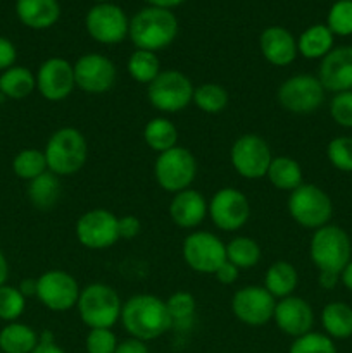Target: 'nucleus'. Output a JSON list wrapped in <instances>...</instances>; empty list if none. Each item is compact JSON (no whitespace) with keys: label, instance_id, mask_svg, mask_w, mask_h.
Here are the masks:
<instances>
[{"label":"nucleus","instance_id":"f257e3e1","mask_svg":"<svg viewBox=\"0 0 352 353\" xmlns=\"http://www.w3.org/2000/svg\"><path fill=\"white\" fill-rule=\"evenodd\" d=\"M121 324L131 338L152 341L173 330L166 300L148 293H138L123 302Z\"/></svg>","mask_w":352,"mask_h":353},{"label":"nucleus","instance_id":"f03ea898","mask_svg":"<svg viewBox=\"0 0 352 353\" xmlns=\"http://www.w3.org/2000/svg\"><path fill=\"white\" fill-rule=\"evenodd\" d=\"M178 30V19L173 10L148 6L131 17L128 37L140 50L159 52L176 40Z\"/></svg>","mask_w":352,"mask_h":353},{"label":"nucleus","instance_id":"7ed1b4c3","mask_svg":"<svg viewBox=\"0 0 352 353\" xmlns=\"http://www.w3.org/2000/svg\"><path fill=\"white\" fill-rule=\"evenodd\" d=\"M47 169L55 176H72L81 171L88 159L85 134L71 126L61 128L48 137L43 148Z\"/></svg>","mask_w":352,"mask_h":353},{"label":"nucleus","instance_id":"20e7f679","mask_svg":"<svg viewBox=\"0 0 352 353\" xmlns=\"http://www.w3.org/2000/svg\"><path fill=\"white\" fill-rule=\"evenodd\" d=\"M79 319L90 330H113L121 319L123 302L116 290L106 283H90L81 288L76 303Z\"/></svg>","mask_w":352,"mask_h":353},{"label":"nucleus","instance_id":"39448f33","mask_svg":"<svg viewBox=\"0 0 352 353\" xmlns=\"http://www.w3.org/2000/svg\"><path fill=\"white\" fill-rule=\"evenodd\" d=\"M309 257L320 272L340 274L352 261V243L347 231L337 224H326L314 231L309 241Z\"/></svg>","mask_w":352,"mask_h":353},{"label":"nucleus","instance_id":"423d86ee","mask_svg":"<svg viewBox=\"0 0 352 353\" xmlns=\"http://www.w3.org/2000/svg\"><path fill=\"white\" fill-rule=\"evenodd\" d=\"M289 214L299 226L306 230H320L330 224L333 216V202L323 188L311 183H302L290 192Z\"/></svg>","mask_w":352,"mask_h":353},{"label":"nucleus","instance_id":"0eeeda50","mask_svg":"<svg viewBox=\"0 0 352 353\" xmlns=\"http://www.w3.org/2000/svg\"><path fill=\"white\" fill-rule=\"evenodd\" d=\"M192 79L182 71L166 69L148 85L147 99L155 110L162 114H176L193 102Z\"/></svg>","mask_w":352,"mask_h":353},{"label":"nucleus","instance_id":"6e6552de","mask_svg":"<svg viewBox=\"0 0 352 353\" xmlns=\"http://www.w3.org/2000/svg\"><path fill=\"white\" fill-rule=\"evenodd\" d=\"M154 178L157 185L168 193L188 190L197 178V159L188 148L173 147L157 155L154 164Z\"/></svg>","mask_w":352,"mask_h":353},{"label":"nucleus","instance_id":"1a4fd4ad","mask_svg":"<svg viewBox=\"0 0 352 353\" xmlns=\"http://www.w3.org/2000/svg\"><path fill=\"white\" fill-rule=\"evenodd\" d=\"M326 90L317 76L295 74L286 78L278 88V103L286 112L297 116L313 114L323 105Z\"/></svg>","mask_w":352,"mask_h":353},{"label":"nucleus","instance_id":"9d476101","mask_svg":"<svg viewBox=\"0 0 352 353\" xmlns=\"http://www.w3.org/2000/svg\"><path fill=\"white\" fill-rule=\"evenodd\" d=\"M230 161L237 174L248 181H254V179L266 178V172L273 161V152L264 138L255 133H247L233 141Z\"/></svg>","mask_w":352,"mask_h":353},{"label":"nucleus","instance_id":"9b49d317","mask_svg":"<svg viewBox=\"0 0 352 353\" xmlns=\"http://www.w3.org/2000/svg\"><path fill=\"white\" fill-rule=\"evenodd\" d=\"M185 264L199 274H214L226 262V243L209 231H193L183 240Z\"/></svg>","mask_w":352,"mask_h":353},{"label":"nucleus","instance_id":"f8f14e48","mask_svg":"<svg viewBox=\"0 0 352 353\" xmlns=\"http://www.w3.org/2000/svg\"><path fill=\"white\" fill-rule=\"evenodd\" d=\"M117 221L119 217L107 209L88 210L76 221V240L88 250H107L121 240Z\"/></svg>","mask_w":352,"mask_h":353},{"label":"nucleus","instance_id":"ddd939ff","mask_svg":"<svg viewBox=\"0 0 352 353\" xmlns=\"http://www.w3.org/2000/svg\"><path fill=\"white\" fill-rule=\"evenodd\" d=\"M78 281L75 276L62 269H50L37 278V299L52 312H66L75 309L79 300Z\"/></svg>","mask_w":352,"mask_h":353},{"label":"nucleus","instance_id":"4468645a","mask_svg":"<svg viewBox=\"0 0 352 353\" xmlns=\"http://www.w3.org/2000/svg\"><path fill=\"white\" fill-rule=\"evenodd\" d=\"M207 216L217 230L233 233L247 224L251 217V203L240 190L226 186L211 196Z\"/></svg>","mask_w":352,"mask_h":353},{"label":"nucleus","instance_id":"2eb2a0df","mask_svg":"<svg viewBox=\"0 0 352 353\" xmlns=\"http://www.w3.org/2000/svg\"><path fill=\"white\" fill-rule=\"evenodd\" d=\"M85 28L97 43L117 45L128 37L130 19L116 3H97L86 12Z\"/></svg>","mask_w":352,"mask_h":353},{"label":"nucleus","instance_id":"dca6fc26","mask_svg":"<svg viewBox=\"0 0 352 353\" xmlns=\"http://www.w3.org/2000/svg\"><path fill=\"white\" fill-rule=\"evenodd\" d=\"M76 88L90 95H102L109 92L117 79L116 64L109 57L97 52L83 54L72 64Z\"/></svg>","mask_w":352,"mask_h":353},{"label":"nucleus","instance_id":"f3484780","mask_svg":"<svg viewBox=\"0 0 352 353\" xmlns=\"http://www.w3.org/2000/svg\"><path fill=\"white\" fill-rule=\"evenodd\" d=\"M276 299L264 286L248 285L237 290L231 299V312L247 326H264L273 321Z\"/></svg>","mask_w":352,"mask_h":353},{"label":"nucleus","instance_id":"a211bd4d","mask_svg":"<svg viewBox=\"0 0 352 353\" xmlns=\"http://www.w3.org/2000/svg\"><path fill=\"white\" fill-rule=\"evenodd\" d=\"M37 90L48 102H62L76 88L75 68L62 57H50L37 71Z\"/></svg>","mask_w":352,"mask_h":353},{"label":"nucleus","instance_id":"6ab92c4d","mask_svg":"<svg viewBox=\"0 0 352 353\" xmlns=\"http://www.w3.org/2000/svg\"><path fill=\"white\" fill-rule=\"evenodd\" d=\"M273 321L283 334L299 338L313 331L314 310L306 299L290 295L286 299L276 300Z\"/></svg>","mask_w":352,"mask_h":353},{"label":"nucleus","instance_id":"aec40b11","mask_svg":"<svg viewBox=\"0 0 352 353\" xmlns=\"http://www.w3.org/2000/svg\"><path fill=\"white\" fill-rule=\"evenodd\" d=\"M317 79L326 92H352V45L333 48L321 59Z\"/></svg>","mask_w":352,"mask_h":353},{"label":"nucleus","instance_id":"412c9836","mask_svg":"<svg viewBox=\"0 0 352 353\" xmlns=\"http://www.w3.org/2000/svg\"><path fill=\"white\" fill-rule=\"evenodd\" d=\"M259 48L266 61L276 68H286L299 55L297 38L283 26H268L259 37Z\"/></svg>","mask_w":352,"mask_h":353},{"label":"nucleus","instance_id":"4be33fe9","mask_svg":"<svg viewBox=\"0 0 352 353\" xmlns=\"http://www.w3.org/2000/svg\"><path fill=\"white\" fill-rule=\"evenodd\" d=\"M207 202L197 190L188 188L173 195L169 203V217L182 230H193L207 217Z\"/></svg>","mask_w":352,"mask_h":353},{"label":"nucleus","instance_id":"5701e85b","mask_svg":"<svg viewBox=\"0 0 352 353\" xmlns=\"http://www.w3.org/2000/svg\"><path fill=\"white\" fill-rule=\"evenodd\" d=\"M17 19L30 30H48L61 17L57 0H16Z\"/></svg>","mask_w":352,"mask_h":353},{"label":"nucleus","instance_id":"b1692460","mask_svg":"<svg viewBox=\"0 0 352 353\" xmlns=\"http://www.w3.org/2000/svg\"><path fill=\"white\" fill-rule=\"evenodd\" d=\"M335 34L331 33L326 24H313L306 28L297 38V50L304 59L309 61H321L333 50Z\"/></svg>","mask_w":352,"mask_h":353},{"label":"nucleus","instance_id":"393cba45","mask_svg":"<svg viewBox=\"0 0 352 353\" xmlns=\"http://www.w3.org/2000/svg\"><path fill=\"white\" fill-rule=\"evenodd\" d=\"M40 343V334L28 324L7 323L0 330V352L2 353H31Z\"/></svg>","mask_w":352,"mask_h":353},{"label":"nucleus","instance_id":"a878e982","mask_svg":"<svg viewBox=\"0 0 352 353\" xmlns=\"http://www.w3.org/2000/svg\"><path fill=\"white\" fill-rule=\"evenodd\" d=\"M321 326L331 340L352 336V307L345 302H330L321 310Z\"/></svg>","mask_w":352,"mask_h":353},{"label":"nucleus","instance_id":"bb28decb","mask_svg":"<svg viewBox=\"0 0 352 353\" xmlns=\"http://www.w3.org/2000/svg\"><path fill=\"white\" fill-rule=\"evenodd\" d=\"M297 285H299V272L286 261L273 262L264 274V288L276 300L293 295Z\"/></svg>","mask_w":352,"mask_h":353},{"label":"nucleus","instance_id":"cd10ccee","mask_svg":"<svg viewBox=\"0 0 352 353\" xmlns=\"http://www.w3.org/2000/svg\"><path fill=\"white\" fill-rule=\"evenodd\" d=\"M35 90H37V76L24 65H12L0 72V95L6 99H28Z\"/></svg>","mask_w":352,"mask_h":353},{"label":"nucleus","instance_id":"c85d7f7f","mask_svg":"<svg viewBox=\"0 0 352 353\" xmlns=\"http://www.w3.org/2000/svg\"><path fill=\"white\" fill-rule=\"evenodd\" d=\"M61 179L54 172L47 171L28 183V199L38 210H50L61 199Z\"/></svg>","mask_w":352,"mask_h":353},{"label":"nucleus","instance_id":"c756f323","mask_svg":"<svg viewBox=\"0 0 352 353\" xmlns=\"http://www.w3.org/2000/svg\"><path fill=\"white\" fill-rule=\"evenodd\" d=\"M266 178L275 188L282 192H293L304 183V172L295 159L280 155V157H273Z\"/></svg>","mask_w":352,"mask_h":353},{"label":"nucleus","instance_id":"7c9ffc66","mask_svg":"<svg viewBox=\"0 0 352 353\" xmlns=\"http://www.w3.org/2000/svg\"><path fill=\"white\" fill-rule=\"evenodd\" d=\"M144 141L157 155L168 152L178 145V128L168 117L157 116L145 124Z\"/></svg>","mask_w":352,"mask_h":353},{"label":"nucleus","instance_id":"2f4dec72","mask_svg":"<svg viewBox=\"0 0 352 353\" xmlns=\"http://www.w3.org/2000/svg\"><path fill=\"white\" fill-rule=\"evenodd\" d=\"M126 71L140 85H150L159 74H161V61H159L155 52L140 50L135 48L133 54L130 55L126 62Z\"/></svg>","mask_w":352,"mask_h":353},{"label":"nucleus","instance_id":"473e14b6","mask_svg":"<svg viewBox=\"0 0 352 353\" xmlns=\"http://www.w3.org/2000/svg\"><path fill=\"white\" fill-rule=\"evenodd\" d=\"M169 317H171L173 330L186 331L193 326L197 312L195 296L188 292H176L166 300Z\"/></svg>","mask_w":352,"mask_h":353},{"label":"nucleus","instance_id":"72a5a7b5","mask_svg":"<svg viewBox=\"0 0 352 353\" xmlns=\"http://www.w3.org/2000/svg\"><path fill=\"white\" fill-rule=\"evenodd\" d=\"M261 247L248 236H235L226 243V261L238 269H252L261 261Z\"/></svg>","mask_w":352,"mask_h":353},{"label":"nucleus","instance_id":"f704fd0d","mask_svg":"<svg viewBox=\"0 0 352 353\" xmlns=\"http://www.w3.org/2000/svg\"><path fill=\"white\" fill-rule=\"evenodd\" d=\"M192 103L206 114H221L230 103V95L226 88L217 83H202L193 90Z\"/></svg>","mask_w":352,"mask_h":353},{"label":"nucleus","instance_id":"c9c22d12","mask_svg":"<svg viewBox=\"0 0 352 353\" xmlns=\"http://www.w3.org/2000/svg\"><path fill=\"white\" fill-rule=\"evenodd\" d=\"M47 171L45 154L43 150H38V148H23L12 159V172L23 181L30 183L31 179L38 178Z\"/></svg>","mask_w":352,"mask_h":353},{"label":"nucleus","instance_id":"e433bc0d","mask_svg":"<svg viewBox=\"0 0 352 353\" xmlns=\"http://www.w3.org/2000/svg\"><path fill=\"white\" fill-rule=\"evenodd\" d=\"M26 309V296L19 292L17 286H0V321L16 323Z\"/></svg>","mask_w":352,"mask_h":353},{"label":"nucleus","instance_id":"4c0bfd02","mask_svg":"<svg viewBox=\"0 0 352 353\" xmlns=\"http://www.w3.org/2000/svg\"><path fill=\"white\" fill-rule=\"evenodd\" d=\"M326 26L335 37L352 34V0H337L328 10Z\"/></svg>","mask_w":352,"mask_h":353},{"label":"nucleus","instance_id":"58836bf2","mask_svg":"<svg viewBox=\"0 0 352 353\" xmlns=\"http://www.w3.org/2000/svg\"><path fill=\"white\" fill-rule=\"evenodd\" d=\"M289 353H337V347L333 340L324 333L311 331L302 336L293 338Z\"/></svg>","mask_w":352,"mask_h":353},{"label":"nucleus","instance_id":"ea45409f","mask_svg":"<svg viewBox=\"0 0 352 353\" xmlns=\"http://www.w3.org/2000/svg\"><path fill=\"white\" fill-rule=\"evenodd\" d=\"M326 157L337 171L352 172V137H337L328 143Z\"/></svg>","mask_w":352,"mask_h":353},{"label":"nucleus","instance_id":"a19ab883","mask_svg":"<svg viewBox=\"0 0 352 353\" xmlns=\"http://www.w3.org/2000/svg\"><path fill=\"white\" fill-rule=\"evenodd\" d=\"M330 116L335 124L352 130V92H340L331 97Z\"/></svg>","mask_w":352,"mask_h":353},{"label":"nucleus","instance_id":"79ce46f5","mask_svg":"<svg viewBox=\"0 0 352 353\" xmlns=\"http://www.w3.org/2000/svg\"><path fill=\"white\" fill-rule=\"evenodd\" d=\"M117 343L113 330H90L85 338L86 353H114Z\"/></svg>","mask_w":352,"mask_h":353},{"label":"nucleus","instance_id":"37998d69","mask_svg":"<svg viewBox=\"0 0 352 353\" xmlns=\"http://www.w3.org/2000/svg\"><path fill=\"white\" fill-rule=\"evenodd\" d=\"M119 238L121 240H133L138 234L141 233V223L137 216L133 214H126V216H121L119 221Z\"/></svg>","mask_w":352,"mask_h":353},{"label":"nucleus","instance_id":"c03bdc74","mask_svg":"<svg viewBox=\"0 0 352 353\" xmlns=\"http://www.w3.org/2000/svg\"><path fill=\"white\" fill-rule=\"evenodd\" d=\"M17 59V50L16 45L6 37H0V72H3L6 69L16 65Z\"/></svg>","mask_w":352,"mask_h":353},{"label":"nucleus","instance_id":"a18cd8bd","mask_svg":"<svg viewBox=\"0 0 352 353\" xmlns=\"http://www.w3.org/2000/svg\"><path fill=\"white\" fill-rule=\"evenodd\" d=\"M238 276H240V269L237 268V265H233L231 262H224L223 265H221L219 269H217L216 272H214V278L217 279V281L221 283V285L228 286V285H233L235 281L238 279Z\"/></svg>","mask_w":352,"mask_h":353},{"label":"nucleus","instance_id":"49530a36","mask_svg":"<svg viewBox=\"0 0 352 353\" xmlns=\"http://www.w3.org/2000/svg\"><path fill=\"white\" fill-rule=\"evenodd\" d=\"M114 353H150L145 341L137 340V338H126V340L119 341L117 348Z\"/></svg>","mask_w":352,"mask_h":353},{"label":"nucleus","instance_id":"de8ad7c7","mask_svg":"<svg viewBox=\"0 0 352 353\" xmlns=\"http://www.w3.org/2000/svg\"><path fill=\"white\" fill-rule=\"evenodd\" d=\"M31 353H66V352L55 343L54 334L45 331V333L40 334V343H38V347Z\"/></svg>","mask_w":352,"mask_h":353},{"label":"nucleus","instance_id":"09e8293b","mask_svg":"<svg viewBox=\"0 0 352 353\" xmlns=\"http://www.w3.org/2000/svg\"><path fill=\"white\" fill-rule=\"evenodd\" d=\"M321 288L324 290H333L335 286L340 283V274H333V272H320V278H317Z\"/></svg>","mask_w":352,"mask_h":353},{"label":"nucleus","instance_id":"8fccbe9b","mask_svg":"<svg viewBox=\"0 0 352 353\" xmlns=\"http://www.w3.org/2000/svg\"><path fill=\"white\" fill-rule=\"evenodd\" d=\"M17 288H19V292L23 293L26 299H30V296H37V279H31V278L23 279Z\"/></svg>","mask_w":352,"mask_h":353},{"label":"nucleus","instance_id":"3c124183","mask_svg":"<svg viewBox=\"0 0 352 353\" xmlns=\"http://www.w3.org/2000/svg\"><path fill=\"white\" fill-rule=\"evenodd\" d=\"M145 2H147L148 6H152V7H161V9L173 10L175 7L182 6L185 0H145Z\"/></svg>","mask_w":352,"mask_h":353},{"label":"nucleus","instance_id":"603ef678","mask_svg":"<svg viewBox=\"0 0 352 353\" xmlns=\"http://www.w3.org/2000/svg\"><path fill=\"white\" fill-rule=\"evenodd\" d=\"M7 279H9V262L3 252L0 250V286L7 285Z\"/></svg>","mask_w":352,"mask_h":353},{"label":"nucleus","instance_id":"864d4df0","mask_svg":"<svg viewBox=\"0 0 352 353\" xmlns=\"http://www.w3.org/2000/svg\"><path fill=\"white\" fill-rule=\"evenodd\" d=\"M340 283L349 290V292H352V261L349 262L344 268V271L340 272Z\"/></svg>","mask_w":352,"mask_h":353},{"label":"nucleus","instance_id":"5fc2aeb1","mask_svg":"<svg viewBox=\"0 0 352 353\" xmlns=\"http://www.w3.org/2000/svg\"><path fill=\"white\" fill-rule=\"evenodd\" d=\"M110 0H97V3H109Z\"/></svg>","mask_w":352,"mask_h":353},{"label":"nucleus","instance_id":"6e6d98bb","mask_svg":"<svg viewBox=\"0 0 352 353\" xmlns=\"http://www.w3.org/2000/svg\"><path fill=\"white\" fill-rule=\"evenodd\" d=\"M0 353H2V352H0Z\"/></svg>","mask_w":352,"mask_h":353}]
</instances>
